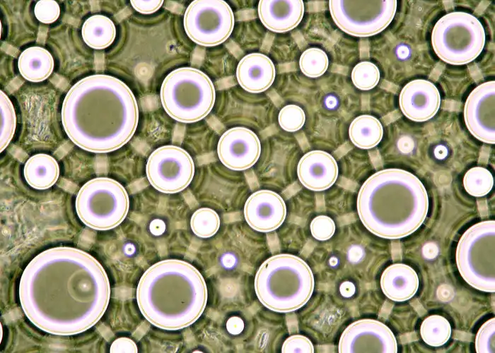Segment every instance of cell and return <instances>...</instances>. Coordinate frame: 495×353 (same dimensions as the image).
<instances>
[{
	"instance_id": "11",
	"label": "cell",
	"mask_w": 495,
	"mask_h": 353,
	"mask_svg": "<svg viewBox=\"0 0 495 353\" xmlns=\"http://www.w3.org/2000/svg\"><path fill=\"white\" fill-rule=\"evenodd\" d=\"M338 351L346 352H397L396 339L383 323L361 319L350 324L342 333Z\"/></svg>"
},
{
	"instance_id": "2",
	"label": "cell",
	"mask_w": 495,
	"mask_h": 353,
	"mask_svg": "<svg viewBox=\"0 0 495 353\" xmlns=\"http://www.w3.org/2000/svg\"><path fill=\"white\" fill-rule=\"evenodd\" d=\"M429 210L423 183L411 172L386 169L369 176L357 197V211L365 227L385 239H400L415 232Z\"/></svg>"
},
{
	"instance_id": "5",
	"label": "cell",
	"mask_w": 495,
	"mask_h": 353,
	"mask_svg": "<svg viewBox=\"0 0 495 353\" xmlns=\"http://www.w3.org/2000/svg\"><path fill=\"white\" fill-rule=\"evenodd\" d=\"M164 110L173 119L192 123L206 117L216 100L213 82L203 71L181 67L164 78L160 90Z\"/></svg>"
},
{
	"instance_id": "31",
	"label": "cell",
	"mask_w": 495,
	"mask_h": 353,
	"mask_svg": "<svg viewBox=\"0 0 495 353\" xmlns=\"http://www.w3.org/2000/svg\"><path fill=\"white\" fill-rule=\"evenodd\" d=\"M305 114L301 107L296 104H288L279 112L278 121L279 126L286 131L295 132L304 125Z\"/></svg>"
},
{
	"instance_id": "36",
	"label": "cell",
	"mask_w": 495,
	"mask_h": 353,
	"mask_svg": "<svg viewBox=\"0 0 495 353\" xmlns=\"http://www.w3.org/2000/svg\"><path fill=\"white\" fill-rule=\"evenodd\" d=\"M130 4L136 11L143 14H150L157 11L163 4L159 1H137L131 0Z\"/></svg>"
},
{
	"instance_id": "19",
	"label": "cell",
	"mask_w": 495,
	"mask_h": 353,
	"mask_svg": "<svg viewBox=\"0 0 495 353\" xmlns=\"http://www.w3.org/2000/svg\"><path fill=\"white\" fill-rule=\"evenodd\" d=\"M304 9L301 0H261L257 7L263 25L275 32H285L296 28L303 19Z\"/></svg>"
},
{
	"instance_id": "12",
	"label": "cell",
	"mask_w": 495,
	"mask_h": 353,
	"mask_svg": "<svg viewBox=\"0 0 495 353\" xmlns=\"http://www.w3.org/2000/svg\"><path fill=\"white\" fill-rule=\"evenodd\" d=\"M495 81L484 82L468 95L464 107V120L470 133L479 140L495 143Z\"/></svg>"
},
{
	"instance_id": "18",
	"label": "cell",
	"mask_w": 495,
	"mask_h": 353,
	"mask_svg": "<svg viewBox=\"0 0 495 353\" xmlns=\"http://www.w3.org/2000/svg\"><path fill=\"white\" fill-rule=\"evenodd\" d=\"M275 74L273 61L259 52L243 56L236 68L238 83L245 90L252 93L267 90L274 83Z\"/></svg>"
},
{
	"instance_id": "17",
	"label": "cell",
	"mask_w": 495,
	"mask_h": 353,
	"mask_svg": "<svg viewBox=\"0 0 495 353\" xmlns=\"http://www.w3.org/2000/svg\"><path fill=\"white\" fill-rule=\"evenodd\" d=\"M297 175L307 189L320 191L332 186L338 176V165L335 159L323 150H312L299 160Z\"/></svg>"
},
{
	"instance_id": "8",
	"label": "cell",
	"mask_w": 495,
	"mask_h": 353,
	"mask_svg": "<svg viewBox=\"0 0 495 353\" xmlns=\"http://www.w3.org/2000/svg\"><path fill=\"white\" fill-rule=\"evenodd\" d=\"M397 4L396 0H330L329 9L340 30L355 37H370L389 25L395 17Z\"/></svg>"
},
{
	"instance_id": "15",
	"label": "cell",
	"mask_w": 495,
	"mask_h": 353,
	"mask_svg": "<svg viewBox=\"0 0 495 353\" xmlns=\"http://www.w3.org/2000/svg\"><path fill=\"white\" fill-rule=\"evenodd\" d=\"M243 213L251 228L260 232H269L283 224L286 207L278 193L264 189L255 191L248 197Z\"/></svg>"
},
{
	"instance_id": "4",
	"label": "cell",
	"mask_w": 495,
	"mask_h": 353,
	"mask_svg": "<svg viewBox=\"0 0 495 353\" xmlns=\"http://www.w3.org/2000/svg\"><path fill=\"white\" fill-rule=\"evenodd\" d=\"M254 286L264 306L275 312L289 313L308 302L315 281L305 261L297 256L281 253L262 263L255 274Z\"/></svg>"
},
{
	"instance_id": "32",
	"label": "cell",
	"mask_w": 495,
	"mask_h": 353,
	"mask_svg": "<svg viewBox=\"0 0 495 353\" xmlns=\"http://www.w3.org/2000/svg\"><path fill=\"white\" fill-rule=\"evenodd\" d=\"M494 328V318L488 320L481 326L475 339V348L477 353L495 352Z\"/></svg>"
},
{
	"instance_id": "27",
	"label": "cell",
	"mask_w": 495,
	"mask_h": 353,
	"mask_svg": "<svg viewBox=\"0 0 495 353\" xmlns=\"http://www.w3.org/2000/svg\"><path fill=\"white\" fill-rule=\"evenodd\" d=\"M220 218L217 213L209 208L197 210L192 215L190 227L193 233L200 238L214 236L220 227Z\"/></svg>"
},
{
	"instance_id": "25",
	"label": "cell",
	"mask_w": 495,
	"mask_h": 353,
	"mask_svg": "<svg viewBox=\"0 0 495 353\" xmlns=\"http://www.w3.org/2000/svg\"><path fill=\"white\" fill-rule=\"evenodd\" d=\"M420 334L422 340L427 345L431 347H440L450 339L451 326L446 318L439 315H431L422 322Z\"/></svg>"
},
{
	"instance_id": "39",
	"label": "cell",
	"mask_w": 495,
	"mask_h": 353,
	"mask_svg": "<svg viewBox=\"0 0 495 353\" xmlns=\"http://www.w3.org/2000/svg\"><path fill=\"white\" fill-rule=\"evenodd\" d=\"M354 285L349 281L344 282L339 287L341 294L344 297H351L355 293Z\"/></svg>"
},
{
	"instance_id": "3",
	"label": "cell",
	"mask_w": 495,
	"mask_h": 353,
	"mask_svg": "<svg viewBox=\"0 0 495 353\" xmlns=\"http://www.w3.org/2000/svg\"><path fill=\"white\" fill-rule=\"evenodd\" d=\"M208 299L201 273L192 264L168 259L149 267L139 280L136 301L152 325L176 330L194 323L203 313Z\"/></svg>"
},
{
	"instance_id": "40",
	"label": "cell",
	"mask_w": 495,
	"mask_h": 353,
	"mask_svg": "<svg viewBox=\"0 0 495 353\" xmlns=\"http://www.w3.org/2000/svg\"><path fill=\"white\" fill-rule=\"evenodd\" d=\"M427 244L424 248L423 253L426 258H433L437 255L438 249L433 244Z\"/></svg>"
},
{
	"instance_id": "35",
	"label": "cell",
	"mask_w": 495,
	"mask_h": 353,
	"mask_svg": "<svg viewBox=\"0 0 495 353\" xmlns=\"http://www.w3.org/2000/svg\"><path fill=\"white\" fill-rule=\"evenodd\" d=\"M283 353H312L314 347L307 337L302 335H293L285 340L281 347Z\"/></svg>"
},
{
	"instance_id": "7",
	"label": "cell",
	"mask_w": 495,
	"mask_h": 353,
	"mask_svg": "<svg viewBox=\"0 0 495 353\" xmlns=\"http://www.w3.org/2000/svg\"><path fill=\"white\" fill-rule=\"evenodd\" d=\"M129 198L124 187L109 177H96L86 182L76 198L78 218L97 230L113 229L125 219Z\"/></svg>"
},
{
	"instance_id": "22",
	"label": "cell",
	"mask_w": 495,
	"mask_h": 353,
	"mask_svg": "<svg viewBox=\"0 0 495 353\" xmlns=\"http://www.w3.org/2000/svg\"><path fill=\"white\" fill-rule=\"evenodd\" d=\"M54 61L52 54L41 47H30L21 52L18 60L21 75L30 82H41L53 71Z\"/></svg>"
},
{
	"instance_id": "37",
	"label": "cell",
	"mask_w": 495,
	"mask_h": 353,
	"mask_svg": "<svg viewBox=\"0 0 495 353\" xmlns=\"http://www.w3.org/2000/svg\"><path fill=\"white\" fill-rule=\"evenodd\" d=\"M110 352H137L136 343L128 337L116 339L111 345Z\"/></svg>"
},
{
	"instance_id": "26",
	"label": "cell",
	"mask_w": 495,
	"mask_h": 353,
	"mask_svg": "<svg viewBox=\"0 0 495 353\" xmlns=\"http://www.w3.org/2000/svg\"><path fill=\"white\" fill-rule=\"evenodd\" d=\"M494 178L486 168L474 167L470 169L463 177V186L471 196L481 197L492 189Z\"/></svg>"
},
{
	"instance_id": "30",
	"label": "cell",
	"mask_w": 495,
	"mask_h": 353,
	"mask_svg": "<svg viewBox=\"0 0 495 353\" xmlns=\"http://www.w3.org/2000/svg\"><path fill=\"white\" fill-rule=\"evenodd\" d=\"M351 76L356 88L361 90H369L378 85L380 75L375 64L365 61L358 63L353 68Z\"/></svg>"
},
{
	"instance_id": "24",
	"label": "cell",
	"mask_w": 495,
	"mask_h": 353,
	"mask_svg": "<svg viewBox=\"0 0 495 353\" xmlns=\"http://www.w3.org/2000/svg\"><path fill=\"white\" fill-rule=\"evenodd\" d=\"M349 136L354 145L361 149L375 147L382 140L383 128L373 116L363 114L356 117L349 128Z\"/></svg>"
},
{
	"instance_id": "28",
	"label": "cell",
	"mask_w": 495,
	"mask_h": 353,
	"mask_svg": "<svg viewBox=\"0 0 495 353\" xmlns=\"http://www.w3.org/2000/svg\"><path fill=\"white\" fill-rule=\"evenodd\" d=\"M329 59L327 54L318 47L305 49L300 56L299 66L301 72L310 78H318L327 71Z\"/></svg>"
},
{
	"instance_id": "10",
	"label": "cell",
	"mask_w": 495,
	"mask_h": 353,
	"mask_svg": "<svg viewBox=\"0 0 495 353\" xmlns=\"http://www.w3.org/2000/svg\"><path fill=\"white\" fill-rule=\"evenodd\" d=\"M146 174L155 189L164 193H175L184 190L192 181L194 164L191 155L183 148L163 145L149 155Z\"/></svg>"
},
{
	"instance_id": "20",
	"label": "cell",
	"mask_w": 495,
	"mask_h": 353,
	"mask_svg": "<svg viewBox=\"0 0 495 353\" xmlns=\"http://www.w3.org/2000/svg\"><path fill=\"white\" fill-rule=\"evenodd\" d=\"M380 287L384 294L394 301H404L417 292L419 278L416 271L403 263L388 266L382 273Z\"/></svg>"
},
{
	"instance_id": "9",
	"label": "cell",
	"mask_w": 495,
	"mask_h": 353,
	"mask_svg": "<svg viewBox=\"0 0 495 353\" xmlns=\"http://www.w3.org/2000/svg\"><path fill=\"white\" fill-rule=\"evenodd\" d=\"M234 14L223 0H194L184 14L183 25L187 35L204 47H214L224 42L231 35Z\"/></svg>"
},
{
	"instance_id": "23",
	"label": "cell",
	"mask_w": 495,
	"mask_h": 353,
	"mask_svg": "<svg viewBox=\"0 0 495 353\" xmlns=\"http://www.w3.org/2000/svg\"><path fill=\"white\" fill-rule=\"evenodd\" d=\"M84 42L90 47L102 49L109 47L116 37V28L108 17L96 14L88 18L81 28Z\"/></svg>"
},
{
	"instance_id": "21",
	"label": "cell",
	"mask_w": 495,
	"mask_h": 353,
	"mask_svg": "<svg viewBox=\"0 0 495 353\" xmlns=\"http://www.w3.org/2000/svg\"><path fill=\"white\" fill-rule=\"evenodd\" d=\"M60 169L51 155L39 153L29 157L23 167L24 178L33 189L43 190L52 187L57 181Z\"/></svg>"
},
{
	"instance_id": "1",
	"label": "cell",
	"mask_w": 495,
	"mask_h": 353,
	"mask_svg": "<svg viewBox=\"0 0 495 353\" xmlns=\"http://www.w3.org/2000/svg\"><path fill=\"white\" fill-rule=\"evenodd\" d=\"M61 119L69 138L83 150L105 153L124 145L139 122L134 95L120 80L103 75L102 86H83L81 80L69 90Z\"/></svg>"
},
{
	"instance_id": "34",
	"label": "cell",
	"mask_w": 495,
	"mask_h": 353,
	"mask_svg": "<svg viewBox=\"0 0 495 353\" xmlns=\"http://www.w3.org/2000/svg\"><path fill=\"white\" fill-rule=\"evenodd\" d=\"M36 18L41 23L50 24L57 20L60 15V7L53 0L38 1L34 8Z\"/></svg>"
},
{
	"instance_id": "38",
	"label": "cell",
	"mask_w": 495,
	"mask_h": 353,
	"mask_svg": "<svg viewBox=\"0 0 495 353\" xmlns=\"http://www.w3.org/2000/svg\"><path fill=\"white\" fill-rule=\"evenodd\" d=\"M226 328L231 334L238 335L244 328V323L239 317H231L227 321Z\"/></svg>"
},
{
	"instance_id": "13",
	"label": "cell",
	"mask_w": 495,
	"mask_h": 353,
	"mask_svg": "<svg viewBox=\"0 0 495 353\" xmlns=\"http://www.w3.org/2000/svg\"><path fill=\"white\" fill-rule=\"evenodd\" d=\"M494 220L477 223L465 231L456 250V263L460 273L474 265L494 269Z\"/></svg>"
},
{
	"instance_id": "29",
	"label": "cell",
	"mask_w": 495,
	"mask_h": 353,
	"mask_svg": "<svg viewBox=\"0 0 495 353\" xmlns=\"http://www.w3.org/2000/svg\"><path fill=\"white\" fill-rule=\"evenodd\" d=\"M1 97V152L10 143L16 128V115L9 97L2 90Z\"/></svg>"
},
{
	"instance_id": "6",
	"label": "cell",
	"mask_w": 495,
	"mask_h": 353,
	"mask_svg": "<svg viewBox=\"0 0 495 353\" xmlns=\"http://www.w3.org/2000/svg\"><path fill=\"white\" fill-rule=\"evenodd\" d=\"M486 41L481 22L462 11L448 13L435 24L431 44L436 54L452 65L467 64L479 56Z\"/></svg>"
},
{
	"instance_id": "33",
	"label": "cell",
	"mask_w": 495,
	"mask_h": 353,
	"mask_svg": "<svg viewBox=\"0 0 495 353\" xmlns=\"http://www.w3.org/2000/svg\"><path fill=\"white\" fill-rule=\"evenodd\" d=\"M310 227L312 236L319 241L330 239L336 229L333 220L326 215L315 217L310 222Z\"/></svg>"
},
{
	"instance_id": "14",
	"label": "cell",
	"mask_w": 495,
	"mask_h": 353,
	"mask_svg": "<svg viewBox=\"0 0 495 353\" xmlns=\"http://www.w3.org/2000/svg\"><path fill=\"white\" fill-rule=\"evenodd\" d=\"M261 153L258 136L242 126L225 131L218 142L217 154L221 163L230 169L243 171L252 167Z\"/></svg>"
},
{
	"instance_id": "16",
	"label": "cell",
	"mask_w": 495,
	"mask_h": 353,
	"mask_svg": "<svg viewBox=\"0 0 495 353\" xmlns=\"http://www.w3.org/2000/svg\"><path fill=\"white\" fill-rule=\"evenodd\" d=\"M399 104L402 112L409 119L426 121L438 111L441 95L433 83L423 79L413 80L402 89Z\"/></svg>"
}]
</instances>
